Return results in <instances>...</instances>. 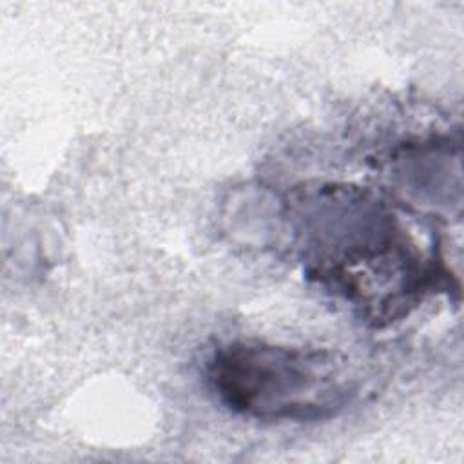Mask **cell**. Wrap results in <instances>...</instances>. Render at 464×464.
Here are the masks:
<instances>
[{
    "instance_id": "1",
    "label": "cell",
    "mask_w": 464,
    "mask_h": 464,
    "mask_svg": "<svg viewBox=\"0 0 464 464\" xmlns=\"http://www.w3.org/2000/svg\"><path fill=\"white\" fill-rule=\"evenodd\" d=\"M208 382L232 411L265 422L324 420L357 395L359 379L332 350L234 341L208 361Z\"/></svg>"
},
{
    "instance_id": "2",
    "label": "cell",
    "mask_w": 464,
    "mask_h": 464,
    "mask_svg": "<svg viewBox=\"0 0 464 464\" xmlns=\"http://www.w3.org/2000/svg\"><path fill=\"white\" fill-rule=\"evenodd\" d=\"M314 236L315 272L379 315H393L426 285V266L393 214L373 201H334Z\"/></svg>"
}]
</instances>
